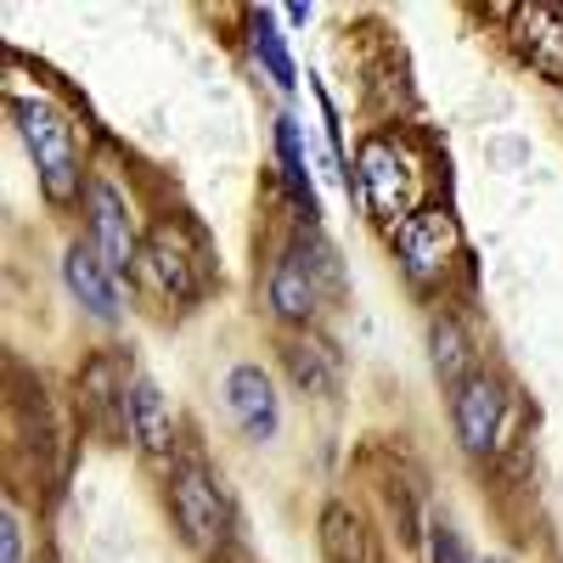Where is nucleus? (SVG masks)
<instances>
[{"instance_id":"obj_14","label":"nucleus","mask_w":563,"mask_h":563,"mask_svg":"<svg viewBox=\"0 0 563 563\" xmlns=\"http://www.w3.org/2000/svg\"><path fill=\"white\" fill-rule=\"evenodd\" d=\"M282 361H288V372H294V384L305 389V395H327L333 389V355H327L316 339H288L282 344Z\"/></svg>"},{"instance_id":"obj_1","label":"nucleus","mask_w":563,"mask_h":563,"mask_svg":"<svg viewBox=\"0 0 563 563\" xmlns=\"http://www.w3.org/2000/svg\"><path fill=\"white\" fill-rule=\"evenodd\" d=\"M12 119L23 130V147H29L34 169H40L45 198L68 203L79 192V141H74L68 113L52 108V102H40V97H29V102H12Z\"/></svg>"},{"instance_id":"obj_18","label":"nucleus","mask_w":563,"mask_h":563,"mask_svg":"<svg viewBox=\"0 0 563 563\" xmlns=\"http://www.w3.org/2000/svg\"><path fill=\"white\" fill-rule=\"evenodd\" d=\"M429 563H467V552H462V541H456L451 525H434L429 530Z\"/></svg>"},{"instance_id":"obj_3","label":"nucleus","mask_w":563,"mask_h":563,"mask_svg":"<svg viewBox=\"0 0 563 563\" xmlns=\"http://www.w3.org/2000/svg\"><path fill=\"white\" fill-rule=\"evenodd\" d=\"M169 507H175L180 536L192 541L198 552H220V547H225V536H231V501H225V490L214 485L209 467H198V462L175 467Z\"/></svg>"},{"instance_id":"obj_17","label":"nucleus","mask_w":563,"mask_h":563,"mask_svg":"<svg viewBox=\"0 0 563 563\" xmlns=\"http://www.w3.org/2000/svg\"><path fill=\"white\" fill-rule=\"evenodd\" d=\"M462 355H467L462 321H456V316H440V321H434V366H440V378H445V384H456V389H462L467 378H474Z\"/></svg>"},{"instance_id":"obj_7","label":"nucleus","mask_w":563,"mask_h":563,"mask_svg":"<svg viewBox=\"0 0 563 563\" xmlns=\"http://www.w3.org/2000/svg\"><path fill=\"white\" fill-rule=\"evenodd\" d=\"M316 305H321V276H316L310 249L282 254L276 271H271V310H276L282 321H310Z\"/></svg>"},{"instance_id":"obj_8","label":"nucleus","mask_w":563,"mask_h":563,"mask_svg":"<svg viewBox=\"0 0 563 563\" xmlns=\"http://www.w3.org/2000/svg\"><path fill=\"white\" fill-rule=\"evenodd\" d=\"M225 406L238 417V429H249L254 440H271L276 434V389L265 384V372L254 366H238L225 378Z\"/></svg>"},{"instance_id":"obj_6","label":"nucleus","mask_w":563,"mask_h":563,"mask_svg":"<svg viewBox=\"0 0 563 563\" xmlns=\"http://www.w3.org/2000/svg\"><path fill=\"white\" fill-rule=\"evenodd\" d=\"M451 417H456V440L474 456H485L496 445V429H501V389L474 372V378L451 395Z\"/></svg>"},{"instance_id":"obj_9","label":"nucleus","mask_w":563,"mask_h":563,"mask_svg":"<svg viewBox=\"0 0 563 563\" xmlns=\"http://www.w3.org/2000/svg\"><path fill=\"white\" fill-rule=\"evenodd\" d=\"M63 276H68V294H74L90 316H119V294H113L108 260L90 249V243H74V249L63 254Z\"/></svg>"},{"instance_id":"obj_19","label":"nucleus","mask_w":563,"mask_h":563,"mask_svg":"<svg viewBox=\"0 0 563 563\" xmlns=\"http://www.w3.org/2000/svg\"><path fill=\"white\" fill-rule=\"evenodd\" d=\"M0 563H23V552H18V512L12 507L0 512Z\"/></svg>"},{"instance_id":"obj_20","label":"nucleus","mask_w":563,"mask_h":563,"mask_svg":"<svg viewBox=\"0 0 563 563\" xmlns=\"http://www.w3.org/2000/svg\"><path fill=\"white\" fill-rule=\"evenodd\" d=\"M485 563H507V558H485Z\"/></svg>"},{"instance_id":"obj_12","label":"nucleus","mask_w":563,"mask_h":563,"mask_svg":"<svg viewBox=\"0 0 563 563\" xmlns=\"http://www.w3.org/2000/svg\"><path fill=\"white\" fill-rule=\"evenodd\" d=\"M321 552H327V563H372L366 525L355 519L350 507H339V501L321 512Z\"/></svg>"},{"instance_id":"obj_5","label":"nucleus","mask_w":563,"mask_h":563,"mask_svg":"<svg viewBox=\"0 0 563 563\" xmlns=\"http://www.w3.org/2000/svg\"><path fill=\"white\" fill-rule=\"evenodd\" d=\"M141 260H147V276L158 282V288H169L180 299H192L203 288V243H198V231L186 225V220L153 225V238H147V249H141Z\"/></svg>"},{"instance_id":"obj_11","label":"nucleus","mask_w":563,"mask_h":563,"mask_svg":"<svg viewBox=\"0 0 563 563\" xmlns=\"http://www.w3.org/2000/svg\"><path fill=\"white\" fill-rule=\"evenodd\" d=\"M276 164H282V186L299 209L305 225H316V186H310V169H305V141H299V124L294 119H276Z\"/></svg>"},{"instance_id":"obj_16","label":"nucleus","mask_w":563,"mask_h":563,"mask_svg":"<svg viewBox=\"0 0 563 563\" xmlns=\"http://www.w3.org/2000/svg\"><path fill=\"white\" fill-rule=\"evenodd\" d=\"M249 34H254V52H260V63L271 68V79H276L282 90H294V57H288V45H282V29H276V18H271L265 7L249 12Z\"/></svg>"},{"instance_id":"obj_4","label":"nucleus","mask_w":563,"mask_h":563,"mask_svg":"<svg viewBox=\"0 0 563 563\" xmlns=\"http://www.w3.org/2000/svg\"><path fill=\"white\" fill-rule=\"evenodd\" d=\"M400 265L411 282H445V271L462 265V231L445 203H429L400 225Z\"/></svg>"},{"instance_id":"obj_2","label":"nucleus","mask_w":563,"mask_h":563,"mask_svg":"<svg viewBox=\"0 0 563 563\" xmlns=\"http://www.w3.org/2000/svg\"><path fill=\"white\" fill-rule=\"evenodd\" d=\"M361 192H366V203H372V214L378 220H411V214H422L417 203H422V158L411 153V147H400L395 135H372L366 147H361Z\"/></svg>"},{"instance_id":"obj_15","label":"nucleus","mask_w":563,"mask_h":563,"mask_svg":"<svg viewBox=\"0 0 563 563\" xmlns=\"http://www.w3.org/2000/svg\"><path fill=\"white\" fill-rule=\"evenodd\" d=\"M130 429L147 451H164L169 445V417H164V400H158V384L135 378L130 384Z\"/></svg>"},{"instance_id":"obj_13","label":"nucleus","mask_w":563,"mask_h":563,"mask_svg":"<svg viewBox=\"0 0 563 563\" xmlns=\"http://www.w3.org/2000/svg\"><path fill=\"white\" fill-rule=\"evenodd\" d=\"M525 52L541 74H563V12L552 7H525Z\"/></svg>"},{"instance_id":"obj_10","label":"nucleus","mask_w":563,"mask_h":563,"mask_svg":"<svg viewBox=\"0 0 563 563\" xmlns=\"http://www.w3.org/2000/svg\"><path fill=\"white\" fill-rule=\"evenodd\" d=\"M90 238H97V254L113 271L135 260V238H130V220H124V203L113 198V186H90Z\"/></svg>"}]
</instances>
